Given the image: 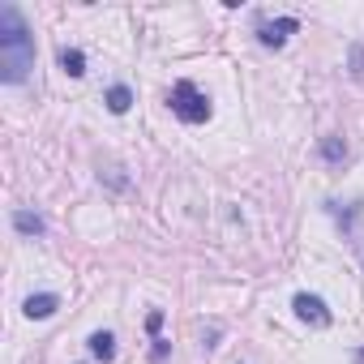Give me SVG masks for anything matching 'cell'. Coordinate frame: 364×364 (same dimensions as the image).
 <instances>
[{
	"mask_svg": "<svg viewBox=\"0 0 364 364\" xmlns=\"http://www.w3.org/2000/svg\"><path fill=\"white\" fill-rule=\"evenodd\" d=\"M103 103H107V112H116V116H124V112L133 107V90H129V86H112Z\"/></svg>",
	"mask_w": 364,
	"mask_h": 364,
	"instance_id": "obj_7",
	"label": "cell"
},
{
	"mask_svg": "<svg viewBox=\"0 0 364 364\" xmlns=\"http://www.w3.org/2000/svg\"><path fill=\"white\" fill-rule=\"evenodd\" d=\"M171 112L185 124H202V120H210V99L193 82H176L171 86Z\"/></svg>",
	"mask_w": 364,
	"mask_h": 364,
	"instance_id": "obj_2",
	"label": "cell"
},
{
	"mask_svg": "<svg viewBox=\"0 0 364 364\" xmlns=\"http://www.w3.org/2000/svg\"><path fill=\"white\" fill-rule=\"evenodd\" d=\"M296 31H300L296 18H274V22H262V26H257V39H262L266 48H283L287 35H296Z\"/></svg>",
	"mask_w": 364,
	"mask_h": 364,
	"instance_id": "obj_4",
	"label": "cell"
},
{
	"mask_svg": "<svg viewBox=\"0 0 364 364\" xmlns=\"http://www.w3.org/2000/svg\"><path fill=\"white\" fill-rule=\"evenodd\" d=\"M291 309H296V317H300V321H309V326H330V309H326V300H321V296L300 291V296L291 300Z\"/></svg>",
	"mask_w": 364,
	"mask_h": 364,
	"instance_id": "obj_3",
	"label": "cell"
},
{
	"mask_svg": "<svg viewBox=\"0 0 364 364\" xmlns=\"http://www.w3.org/2000/svg\"><path fill=\"white\" fill-rule=\"evenodd\" d=\"M90 355L103 360V364L116 355V338H112V330H95V334H90Z\"/></svg>",
	"mask_w": 364,
	"mask_h": 364,
	"instance_id": "obj_6",
	"label": "cell"
},
{
	"mask_svg": "<svg viewBox=\"0 0 364 364\" xmlns=\"http://www.w3.org/2000/svg\"><path fill=\"white\" fill-rule=\"evenodd\" d=\"M159 326H163V313H150V317H146V330H150V334H154V330H159Z\"/></svg>",
	"mask_w": 364,
	"mask_h": 364,
	"instance_id": "obj_12",
	"label": "cell"
},
{
	"mask_svg": "<svg viewBox=\"0 0 364 364\" xmlns=\"http://www.w3.org/2000/svg\"><path fill=\"white\" fill-rule=\"evenodd\" d=\"M351 77L364 82V48H351Z\"/></svg>",
	"mask_w": 364,
	"mask_h": 364,
	"instance_id": "obj_11",
	"label": "cell"
},
{
	"mask_svg": "<svg viewBox=\"0 0 364 364\" xmlns=\"http://www.w3.org/2000/svg\"><path fill=\"white\" fill-rule=\"evenodd\" d=\"M60 69H65L69 77H82V73H86V56H82L77 48H65V52H60Z\"/></svg>",
	"mask_w": 364,
	"mask_h": 364,
	"instance_id": "obj_8",
	"label": "cell"
},
{
	"mask_svg": "<svg viewBox=\"0 0 364 364\" xmlns=\"http://www.w3.org/2000/svg\"><path fill=\"white\" fill-rule=\"evenodd\" d=\"M321 159H326V163H343V159H347L343 137H321Z\"/></svg>",
	"mask_w": 364,
	"mask_h": 364,
	"instance_id": "obj_10",
	"label": "cell"
},
{
	"mask_svg": "<svg viewBox=\"0 0 364 364\" xmlns=\"http://www.w3.org/2000/svg\"><path fill=\"white\" fill-rule=\"evenodd\" d=\"M14 228H18L22 236H43V219L31 215V210H18V215H14Z\"/></svg>",
	"mask_w": 364,
	"mask_h": 364,
	"instance_id": "obj_9",
	"label": "cell"
},
{
	"mask_svg": "<svg viewBox=\"0 0 364 364\" xmlns=\"http://www.w3.org/2000/svg\"><path fill=\"white\" fill-rule=\"evenodd\" d=\"M60 309V296L56 291H39V296H31L26 304H22V313L31 317V321H43V317H52Z\"/></svg>",
	"mask_w": 364,
	"mask_h": 364,
	"instance_id": "obj_5",
	"label": "cell"
},
{
	"mask_svg": "<svg viewBox=\"0 0 364 364\" xmlns=\"http://www.w3.org/2000/svg\"><path fill=\"white\" fill-rule=\"evenodd\" d=\"M35 69V35L18 5H0V77L18 86Z\"/></svg>",
	"mask_w": 364,
	"mask_h": 364,
	"instance_id": "obj_1",
	"label": "cell"
}]
</instances>
